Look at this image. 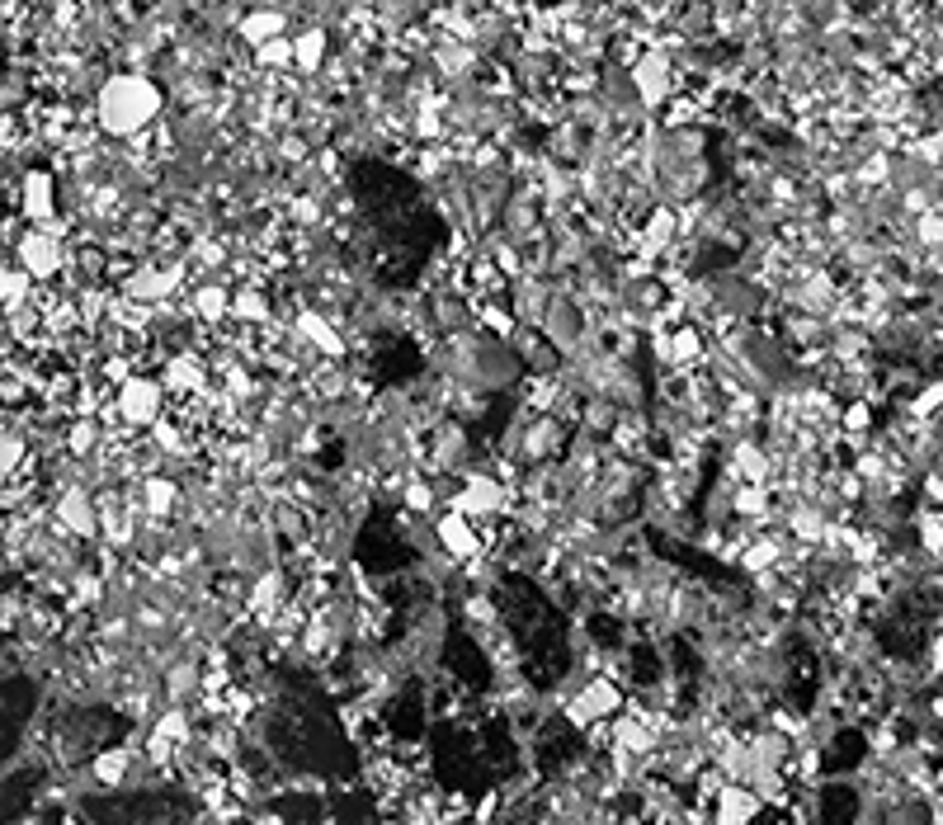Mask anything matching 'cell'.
I'll return each instance as SVG.
<instances>
[{
    "mask_svg": "<svg viewBox=\"0 0 943 825\" xmlns=\"http://www.w3.org/2000/svg\"><path fill=\"white\" fill-rule=\"evenodd\" d=\"M161 85L142 76V71H114L109 81L95 90V123L109 137H137L161 118Z\"/></svg>",
    "mask_w": 943,
    "mask_h": 825,
    "instance_id": "obj_1",
    "label": "cell"
},
{
    "mask_svg": "<svg viewBox=\"0 0 943 825\" xmlns=\"http://www.w3.org/2000/svg\"><path fill=\"white\" fill-rule=\"evenodd\" d=\"M15 264L34 283H52L62 269H67V246H62V231H57V227H29L15 241Z\"/></svg>",
    "mask_w": 943,
    "mask_h": 825,
    "instance_id": "obj_2",
    "label": "cell"
},
{
    "mask_svg": "<svg viewBox=\"0 0 943 825\" xmlns=\"http://www.w3.org/2000/svg\"><path fill=\"white\" fill-rule=\"evenodd\" d=\"M118 415L137 429L156 425L166 415V387L156 378H147V373H128V378L118 382Z\"/></svg>",
    "mask_w": 943,
    "mask_h": 825,
    "instance_id": "obj_3",
    "label": "cell"
},
{
    "mask_svg": "<svg viewBox=\"0 0 943 825\" xmlns=\"http://www.w3.org/2000/svg\"><path fill=\"white\" fill-rule=\"evenodd\" d=\"M19 217L34 222V227L57 222V180L48 170H24V180H19Z\"/></svg>",
    "mask_w": 943,
    "mask_h": 825,
    "instance_id": "obj_4",
    "label": "cell"
},
{
    "mask_svg": "<svg viewBox=\"0 0 943 825\" xmlns=\"http://www.w3.org/2000/svg\"><path fill=\"white\" fill-rule=\"evenodd\" d=\"M628 81L646 109H661L665 99H670V57H665V52H642V57L632 62Z\"/></svg>",
    "mask_w": 943,
    "mask_h": 825,
    "instance_id": "obj_5",
    "label": "cell"
},
{
    "mask_svg": "<svg viewBox=\"0 0 943 825\" xmlns=\"http://www.w3.org/2000/svg\"><path fill=\"white\" fill-rule=\"evenodd\" d=\"M712 821L717 825H755V816L764 811L760 792L750 788V783H722V788L712 792Z\"/></svg>",
    "mask_w": 943,
    "mask_h": 825,
    "instance_id": "obj_6",
    "label": "cell"
},
{
    "mask_svg": "<svg viewBox=\"0 0 943 825\" xmlns=\"http://www.w3.org/2000/svg\"><path fill=\"white\" fill-rule=\"evenodd\" d=\"M434 538H439V547H444L448 557H458V561H472V557L481 552L477 519H467L463 510L439 514V524H434Z\"/></svg>",
    "mask_w": 943,
    "mask_h": 825,
    "instance_id": "obj_7",
    "label": "cell"
},
{
    "mask_svg": "<svg viewBox=\"0 0 943 825\" xmlns=\"http://www.w3.org/2000/svg\"><path fill=\"white\" fill-rule=\"evenodd\" d=\"M500 505H505V491H500V481L491 477H467L463 495H458V505L453 510H463L467 519H481V514H496Z\"/></svg>",
    "mask_w": 943,
    "mask_h": 825,
    "instance_id": "obj_8",
    "label": "cell"
},
{
    "mask_svg": "<svg viewBox=\"0 0 943 825\" xmlns=\"http://www.w3.org/2000/svg\"><path fill=\"white\" fill-rule=\"evenodd\" d=\"M326 57H331V38L321 29L293 33V66H298L302 76H316V71L326 66Z\"/></svg>",
    "mask_w": 943,
    "mask_h": 825,
    "instance_id": "obj_9",
    "label": "cell"
},
{
    "mask_svg": "<svg viewBox=\"0 0 943 825\" xmlns=\"http://www.w3.org/2000/svg\"><path fill=\"white\" fill-rule=\"evenodd\" d=\"M241 38H246L250 48H265L274 38H288V15L283 10H250L241 19Z\"/></svg>",
    "mask_w": 943,
    "mask_h": 825,
    "instance_id": "obj_10",
    "label": "cell"
},
{
    "mask_svg": "<svg viewBox=\"0 0 943 825\" xmlns=\"http://www.w3.org/2000/svg\"><path fill=\"white\" fill-rule=\"evenodd\" d=\"M57 519H62V528H71V533H90V528H95V505H90V495H85L81 486H67L62 500H57Z\"/></svg>",
    "mask_w": 943,
    "mask_h": 825,
    "instance_id": "obj_11",
    "label": "cell"
},
{
    "mask_svg": "<svg viewBox=\"0 0 943 825\" xmlns=\"http://www.w3.org/2000/svg\"><path fill=\"white\" fill-rule=\"evenodd\" d=\"M203 378H208V368H203L199 354H175V359L166 363V382L175 392H199Z\"/></svg>",
    "mask_w": 943,
    "mask_h": 825,
    "instance_id": "obj_12",
    "label": "cell"
},
{
    "mask_svg": "<svg viewBox=\"0 0 943 825\" xmlns=\"http://www.w3.org/2000/svg\"><path fill=\"white\" fill-rule=\"evenodd\" d=\"M128 764H133V750L128 745H109V750L95 755V778H100L104 788H118L128 778Z\"/></svg>",
    "mask_w": 943,
    "mask_h": 825,
    "instance_id": "obj_13",
    "label": "cell"
},
{
    "mask_svg": "<svg viewBox=\"0 0 943 825\" xmlns=\"http://www.w3.org/2000/svg\"><path fill=\"white\" fill-rule=\"evenodd\" d=\"M29 293H34V279H29L19 264H5V269H0V307L19 312V307L29 302Z\"/></svg>",
    "mask_w": 943,
    "mask_h": 825,
    "instance_id": "obj_14",
    "label": "cell"
},
{
    "mask_svg": "<svg viewBox=\"0 0 943 825\" xmlns=\"http://www.w3.org/2000/svg\"><path fill=\"white\" fill-rule=\"evenodd\" d=\"M939 411H943V378H929L925 387H920V392H915V396L906 401V415H910V420H920V425H925V420H934Z\"/></svg>",
    "mask_w": 943,
    "mask_h": 825,
    "instance_id": "obj_15",
    "label": "cell"
},
{
    "mask_svg": "<svg viewBox=\"0 0 943 825\" xmlns=\"http://www.w3.org/2000/svg\"><path fill=\"white\" fill-rule=\"evenodd\" d=\"M24 453H29V448H24V439H19V434H10V429H0V481L15 477L19 462H24Z\"/></svg>",
    "mask_w": 943,
    "mask_h": 825,
    "instance_id": "obj_16",
    "label": "cell"
},
{
    "mask_svg": "<svg viewBox=\"0 0 943 825\" xmlns=\"http://www.w3.org/2000/svg\"><path fill=\"white\" fill-rule=\"evenodd\" d=\"M232 316H241V321H265V316H269L265 293H255V288H241V293H232Z\"/></svg>",
    "mask_w": 943,
    "mask_h": 825,
    "instance_id": "obj_17",
    "label": "cell"
},
{
    "mask_svg": "<svg viewBox=\"0 0 943 825\" xmlns=\"http://www.w3.org/2000/svg\"><path fill=\"white\" fill-rule=\"evenodd\" d=\"M142 505H147L151 514H170L175 510V486L161 481V477H151L147 486H142Z\"/></svg>",
    "mask_w": 943,
    "mask_h": 825,
    "instance_id": "obj_18",
    "label": "cell"
},
{
    "mask_svg": "<svg viewBox=\"0 0 943 825\" xmlns=\"http://www.w3.org/2000/svg\"><path fill=\"white\" fill-rule=\"evenodd\" d=\"M298 335H307V340H312V345H321V349H340V345H335L331 321H321L316 312H302L298 316Z\"/></svg>",
    "mask_w": 943,
    "mask_h": 825,
    "instance_id": "obj_19",
    "label": "cell"
},
{
    "mask_svg": "<svg viewBox=\"0 0 943 825\" xmlns=\"http://www.w3.org/2000/svg\"><path fill=\"white\" fill-rule=\"evenodd\" d=\"M255 62L260 66H293V38H274V43H265V48H255Z\"/></svg>",
    "mask_w": 943,
    "mask_h": 825,
    "instance_id": "obj_20",
    "label": "cell"
},
{
    "mask_svg": "<svg viewBox=\"0 0 943 825\" xmlns=\"http://www.w3.org/2000/svg\"><path fill=\"white\" fill-rule=\"evenodd\" d=\"M95 444H100V425H95V420H76V425H71V434H67V448L85 458Z\"/></svg>",
    "mask_w": 943,
    "mask_h": 825,
    "instance_id": "obj_21",
    "label": "cell"
},
{
    "mask_svg": "<svg viewBox=\"0 0 943 825\" xmlns=\"http://www.w3.org/2000/svg\"><path fill=\"white\" fill-rule=\"evenodd\" d=\"M227 312H232V293H227V288H203L199 293V316H213L217 321V316H227Z\"/></svg>",
    "mask_w": 943,
    "mask_h": 825,
    "instance_id": "obj_22",
    "label": "cell"
},
{
    "mask_svg": "<svg viewBox=\"0 0 943 825\" xmlns=\"http://www.w3.org/2000/svg\"><path fill=\"white\" fill-rule=\"evenodd\" d=\"M0 71H5V52H0Z\"/></svg>",
    "mask_w": 943,
    "mask_h": 825,
    "instance_id": "obj_23",
    "label": "cell"
}]
</instances>
